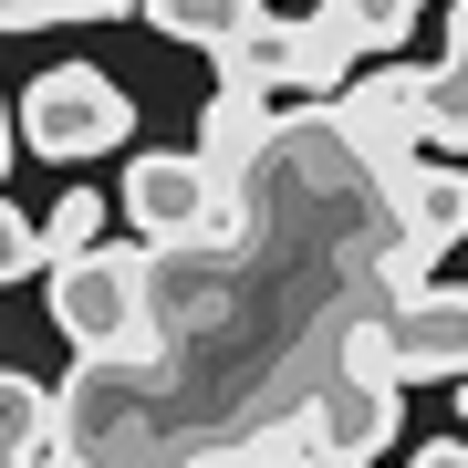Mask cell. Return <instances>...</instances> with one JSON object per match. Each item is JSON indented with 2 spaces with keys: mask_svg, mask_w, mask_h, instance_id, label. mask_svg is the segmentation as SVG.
Masks as SVG:
<instances>
[{
  "mask_svg": "<svg viewBox=\"0 0 468 468\" xmlns=\"http://www.w3.org/2000/svg\"><path fill=\"white\" fill-rule=\"evenodd\" d=\"M52 323L63 344L104 375H156L167 365V334H156V302H146V250H84V261H52Z\"/></svg>",
  "mask_w": 468,
  "mask_h": 468,
  "instance_id": "obj_1",
  "label": "cell"
},
{
  "mask_svg": "<svg viewBox=\"0 0 468 468\" xmlns=\"http://www.w3.org/2000/svg\"><path fill=\"white\" fill-rule=\"evenodd\" d=\"M11 125H21V146H42V156H63V167H84V156L125 146L135 104H125L115 73H94V63H52L42 84L11 104Z\"/></svg>",
  "mask_w": 468,
  "mask_h": 468,
  "instance_id": "obj_2",
  "label": "cell"
},
{
  "mask_svg": "<svg viewBox=\"0 0 468 468\" xmlns=\"http://www.w3.org/2000/svg\"><path fill=\"white\" fill-rule=\"evenodd\" d=\"M375 344H385V375H396V385H458L468 375V282L385 292Z\"/></svg>",
  "mask_w": 468,
  "mask_h": 468,
  "instance_id": "obj_3",
  "label": "cell"
},
{
  "mask_svg": "<svg viewBox=\"0 0 468 468\" xmlns=\"http://www.w3.org/2000/svg\"><path fill=\"white\" fill-rule=\"evenodd\" d=\"M417 146L437 156V146H468V0L448 11V52H437V63L417 73Z\"/></svg>",
  "mask_w": 468,
  "mask_h": 468,
  "instance_id": "obj_4",
  "label": "cell"
},
{
  "mask_svg": "<svg viewBox=\"0 0 468 468\" xmlns=\"http://www.w3.org/2000/svg\"><path fill=\"white\" fill-rule=\"evenodd\" d=\"M146 21L167 42H198L208 63H229V52L261 32V0H146Z\"/></svg>",
  "mask_w": 468,
  "mask_h": 468,
  "instance_id": "obj_5",
  "label": "cell"
},
{
  "mask_svg": "<svg viewBox=\"0 0 468 468\" xmlns=\"http://www.w3.org/2000/svg\"><path fill=\"white\" fill-rule=\"evenodd\" d=\"M104 208H115V198H94V187L52 198V208L32 218V239H42V271H52V261H84V250H104Z\"/></svg>",
  "mask_w": 468,
  "mask_h": 468,
  "instance_id": "obj_6",
  "label": "cell"
},
{
  "mask_svg": "<svg viewBox=\"0 0 468 468\" xmlns=\"http://www.w3.org/2000/svg\"><path fill=\"white\" fill-rule=\"evenodd\" d=\"M323 11L344 21V42L365 52V63H385V42H406V32H417V11H427V0H323Z\"/></svg>",
  "mask_w": 468,
  "mask_h": 468,
  "instance_id": "obj_7",
  "label": "cell"
},
{
  "mask_svg": "<svg viewBox=\"0 0 468 468\" xmlns=\"http://www.w3.org/2000/svg\"><path fill=\"white\" fill-rule=\"evenodd\" d=\"M104 11H125V0H0V32L11 21H104Z\"/></svg>",
  "mask_w": 468,
  "mask_h": 468,
  "instance_id": "obj_8",
  "label": "cell"
},
{
  "mask_svg": "<svg viewBox=\"0 0 468 468\" xmlns=\"http://www.w3.org/2000/svg\"><path fill=\"white\" fill-rule=\"evenodd\" d=\"M406 468H468V448H458V437H437V448H417Z\"/></svg>",
  "mask_w": 468,
  "mask_h": 468,
  "instance_id": "obj_9",
  "label": "cell"
}]
</instances>
